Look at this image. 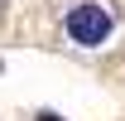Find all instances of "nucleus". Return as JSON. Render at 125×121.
Here are the masks:
<instances>
[{
    "mask_svg": "<svg viewBox=\"0 0 125 121\" xmlns=\"http://www.w3.org/2000/svg\"><path fill=\"white\" fill-rule=\"evenodd\" d=\"M115 15H111V5L101 0H77L67 15H62V34H67V44L72 48H106L115 39Z\"/></svg>",
    "mask_w": 125,
    "mask_h": 121,
    "instance_id": "1",
    "label": "nucleus"
}]
</instances>
